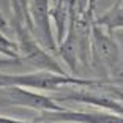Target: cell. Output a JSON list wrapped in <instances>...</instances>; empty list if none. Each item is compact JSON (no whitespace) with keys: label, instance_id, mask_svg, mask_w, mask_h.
<instances>
[{"label":"cell","instance_id":"cell-1","mask_svg":"<svg viewBox=\"0 0 123 123\" xmlns=\"http://www.w3.org/2000/svg\"><path fill=\"white\" fill-rule=\"evenodd\" d=\"M90 66L98 79L123 82L122 52L115 36L107 33L93 21L90 36Z\"/></svg>","mask_w":123,"mask_h":123},{"label":"cell","instance_id":"cell-2","mask_svg":"<svg viewBox=\"0 0 123 123\" xmlns=\"http://www.w3.org/2000/svg\"><path fill=\"white\" fill-rule=\"evenodd\" d=\"M107 79H84L68 73H54L47 69H35L22 74H3L0 73V85H18L36 92H58L63 87H92ZM114 82V80H112Z\"/></svg>","mask_w":123,"mask_h":123},{"label":"cell","instance_id":"cell-3","mask_svg":"<svg viewBox=\"0 0 123 123\" xmlns=\"http://www.w3.org/2000/svg\"><path fill=\"white\" fill-rule=\"evenodd\" d=\"M10 24L16 36L14 41L18 43L21 63H25L33 69H47V71L62 73V74L66 73L65 68L54 57V54H51L47 49H44L35 40V36L32 35V32H30V29L27 27L25 22L10 18Z\"/></svg>","mask_w":123,"mask_h":123},{"label":"cell","instance_id":"cell-4","mask_svg":"<svg viewBox=\"0 0 123 123\" xmlns=\"http://www.w3.org/2000/svg\"><path fill=\"white\" fill-rule=\"evenodd\" d=\"M27 107L36 112L62 111L65 106L58 104L52 96L18 85H0V107Z\"/></svg>","mask_w":123,"mask_h":123},{"label":"cell","instance_id":"cell-5","mask_svg":"<svg viewBox=\"0 0 123 123\" xmlns=\"http://www.w3.org/2000/svg\"><path fill=\"white\" fill-rule=\"evenodd\" d=\"M51 0H30L29 3V18H30V32L35 40L51 54L55 55L57 41H55L54 29L51 24Z\"/></svg>","mask_w":123,"mask_h":123},{"label":"cell","instance_id":"cell-6","mask_svg":"<svg viewBox=\"0 0 123 123\" xmlns=\"http://www.w3.org/2000/svg\"><path fill=\"white\" fill-rule=\"evenodd\" d=\"M35 120L49 123H123V117L103 109L84 112V111H71L66 107L62 111L40 112V117H36Z\"/></svg>","mask_w":123,"mask_h":123},{"label":"cell","instance_id":"cell-7","mask_svg":"<svg viewBox=\"0 0 123 123\" xmlns=\"http://www.w3.org/2000/svg\"><path fill=\"white\" fill-rule=\"evenodd\" d=\"M55 55L68 66L69 74H73V76H77L79 74V66H80L79 40H77L76 30H74V25H73L71 21L68 24V29H66V33L63 36V40L57 44Z\"/></svg>","mask_w":123,"mask_h":123},{"label":"cell","instance_id":"cell-8","mask_svg":"<svg viewBox=\"0 0 123 123\" xmlns=\"http://www.w3.org/2000/svg\"><path fill=\"white\" fill-rule=\"evenodd\" d=\"M69 11H71V0H52L51 8H49V14L51 21H54L55 25V41L57 44L63 40L69 24Z\"/></svg>","mask_w":123,"mask_h":123},{"label":"cell","instance_id":"cell-9","mask_svg":"<svg viewBox=\"0 0 123 123\" xmlns=\"http://www.w3.org/2000/svg\"><path fill=\"white\" fill-rule=\"evenodd\" d=\"M95 24L103 27L111 35H114L115 30H123V5H122V2L118 0L106 13H103L101 16H96L95 18Z\"/></svg>","mask_w":123,"mask_h":123},{"label":"cell","instance_id":"cell-10","mask_svg":"<svg viewBox=\"0 0 123 123\" xmlns=\"http://www.w3.org/2000/svg\"><path fill=\"white\" fill-rule=\"evenodd\" d=\"M0 123H47V122H38V120H22V118H13V117L0 115Z\"/></svg>","mask_w":123,"mask_h":123},{"label":"cell","instance_id":"cell-11","mask_svg":"<svg viewBox=\"0 0 123 123\" xmlns=\"http://www.w3.org/2000/svg\"><path fill=\"white\" fill-rule=\"evenodd\" d=\"M11 65H22V63L19 58H8V57L0 58V66H11Z\"/></svg>","mask_w":123,"mask_h":123},{"label":"cell","instance_id":"cell-12","mask_svg":"<svg viewBox=\"0 0 123 123\" xmlns=\"http://www.w3.org/2000/svg\"><path fill=\"white\" fill-rule=\"evenodd\" d=\"M120 101H123V85L120 87Z\"/></svg>","mask_w":123,"mask_h":123}]
</instances>
